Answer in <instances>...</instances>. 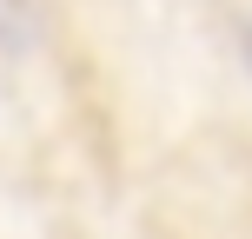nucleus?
<instances>
[{
	"label": "nucleus",
	"instance_id": "1",
	"mask_svg": "<svg viewBox=\"0 0 252 239\" xmlns=\"http://www.w3.org/2000/svg\"><path fill=\"white\" fill-rule=\"evenodd\" d=\"M239 53H246V67H252V27H246V34H239Z\"/></svg>",
	"mask_w": 252,
	"mask_h": 239
}]
</instances>
